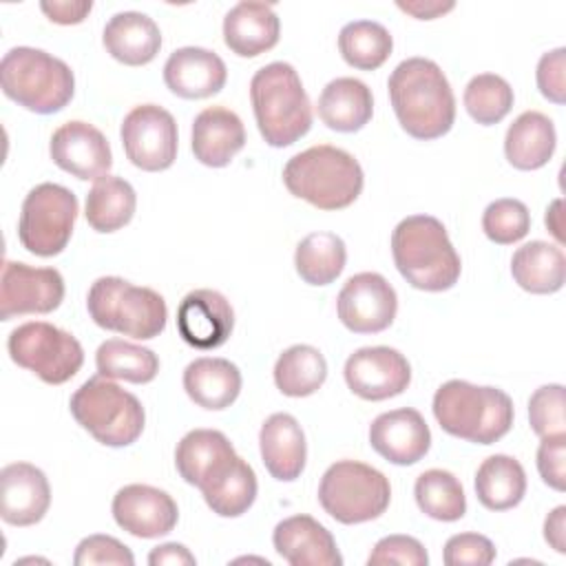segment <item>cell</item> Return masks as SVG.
I'll return each instance as SVG.
<instances>
[{"mask_svg":"<svg viewBox=\"0 0 566 566\" xmlns=\"http://www.w3.org/2000/svg\"><path fill=\"white\" fill-rule=\"evenodd\" d=\"M389 99L402 130L416 139H438L455 122V97L442 69L429 57L402 60L387 80Z\"/></svg>","mask_w":566,"mask_h":566,"instance_id":"obj_1","label":"cell"},{"mask_svg":"<svg viewBox=\"0 0 566 566\" xmlns=\"http://www.w3.org/2000/svg\"><path fill=\"white\" fill-rule=\"evenodd\" d=\"M391 256L402 279L416 290H451L462 272L447 228L431 214L405 217L391 232Z\"/></svg>","mask_w":566,"mask_h":566,"instance_id":"obj_2","label":"cell"},{"mask_svg":"<svg viewBox=\"0 0 566 566\" xmlns=\"http://www.w3.org/2000/svg\"><path fill=\"white\" fill-rule=\"evenodd\" d=\"M250 102L259 133L272 148L292 146L312 128L310 97L287 62H270L252 75Z\"/></svg>","mask_w":566,"mask_h":566,"instance_id":"obj_3","label":"cell"},{"mask_svg":"<svg viewBox=\"0 0 566 566\" xmlns=\"http://www.w3.org/2000/svg\"><path fill=\"white\" fill-rule=\"evenodd\" d=\"M433 416L453 438L493 444L513 427V400L497 387H480L460 378L447 380L433 396Z\"/></svg>","mask_w":566,"mask_h":566,"instance_id":"obj_4","label":"cell"},{"mask_svg":"<svg viewBox=\"0 0 566 566\" xmlns=\"http://www.w3.org/2000/svg\"><path fill=\"white\" fill-rule=\"evenodd\" d=\"M283 184L290 195L318 210H343L358 199L365 177L354 155L329 144H318L287 159Z\"/></svg>","mask_w":566,"mask_h":566,"instance_id":"obj_5","label":"cell"},{"mask_svg":"<svg viewBox=\"0 0 566 566\" xmlns=\"http://www.w3.org/2000/svg\"><path fill=\"white\" fill-rule=\"evenodd\" d=\"M0 86L18 106L51 115L73 99L75 75L64 60L42 49L13 46L2 55Z\"/></svg>","mask_w":566,"mask_h":566,"instance_id":"obj_6","label":"cell"},{"mask_svg":"<svg viewBox=\"0 0 566 566\" xmlns=\"http://www.w3.org/2000/svg\"><path fill=\"white\" fill-rule=\"evenodd\" d=\"M86 310L97 327L137 340L159 336L168 318V307L159 292L133 285L122 276L97 279L88 290Z\"/></svg>","mask_w":566,"mask_h":566,"instance_id":"obj_7","label":"cell"},{"mask_svg":"<svg viewBox=\"0 0 566 566\" xmlns=\"http://www.w3.org/2000/svg\"><path fill=\"white\" fill-rule=\"evenodd\" d=\"M69 407L75 422L106 447H128L144 431L139 398L99 374L75 389Z\"/></svg>","mask_w":566,"mask_h":566,"instance_id":"obj_8","label":"cell"},{"mask_svg":"<svg viewBox=\"0 0 566 566\" xmlns=\"http://www.w3.org/2000/svg\"><path fill=\"white\" fill-rule=\"evenodd\" d=\"M391 500L385 473L358 462L338 460L321 478L318 502L340 524H363L380 517Z\"/></svg>","mask_w":566,"mask_h":566,"instance_id":"obj_9","label":"cell"},{"mask_svg":"<svg viewBox=\"0 0 566 566\" xmlns=\"http://www.w3.org/2000/svg\"><path fill=\"white\" fill-rule=\"evenodd\" d=\"M80 212L77 197L60 184H38L22 201L18 239L24 250L35 256L60 254L71 234Z\"/></svg>","mask_w":566,"mask_h":566,"instance_id":"obj_10","label":"cell"},{"mask_svg":"<svg viewBox=\"0 0 566 566\" xmlns=\"http://www.w3.org/2000/svg\"><path fill=\"white\" fill-rule=\"evenodd\" d=\"M7 349L15 365L33 371L49 385L71 380L84 365V349L80 340L44 321L18 325L9 334Z\"/></svg>","mask_w":566,"mask_h":566,"instance_id":"obj_11","label":"cell"},{"mask_svg":"<svg viewBox=\"0 0 566 566\" xmlns=\"http://www.w3.org/2000/svg\"><path fill=\"white\" fill-rule=\"evenodd\" d=\"M122 146L133 166L146 172H159L177 159V122L157 104L135 106L119 128Z\"/></svg>","mask_w":566,"mask_h":566,"instance_id":"obj_12","label":"cell"},{"mask_svg":"<svg viewBox=\"0 0 566 566\" xmlns=\"http://www.w3.org/2000/svg\"><path fill=\"white\" fill-rule=\"evenodd\" d=\"M340 323L354 334H378L387 329L398 312L391 283L378 272H358L345 281L336 298Z\"/></svg>","mask_w":566,"mask_h":566,"instance_id":"obj_13","label":"cell"},{"mask_svg":"<svg viewBox=\"0 0 566 566\" xmlns=\"http://www.w3.org/2000/svg\"><path fill=\"white\" fill-rule=\"evenodd\" d=\"M64 298V279L55 268H33L4 261L0 279V318L22 314H49Z\"/></svg>","mask_w":566,"mask_h":566,"instance_id":"obj_14","label":"cell"},{"mask_svg":"<svg viewBox=\"0 0 566 566\" xmlns=\"http://www.w3.org/2000/svg\"><path fill=\"white\" fill-rule=\"evenodd\" d=\"M345 382L363 400H387L411 382L409 360L394 347H360L345 360Z\"/></svg>","mask_w":566,"mask_h":566,"instance_id":"obj_15","label":"cell"},{"mask_svg":"<svg viewBox=\"0 0 566 566\" xmlns=\"http://www.w3.org/2000/svg\"><path fill=\"white\" fill-rule=\"evenodd\" d=\"M51 159L64 172L77 179H102L113 166L108 139L88 122L73 119L62 124L49 142Z\"/></svg>","mask_w":566,"mask_h":566,"instance_id":"obj_16","label":"cell"},{"mask_svg":"<svg viewBox=\"0 0 566 566\" xmlns=\"http://www.w3.org/2000/svg\"><path fill=\"white\" fill-rule=\"evenodd\" d=\"M111 511L119 528L142 539L170 533L179 520L177 502L166 491L150 484L122 486L113 497Z\"/></svg>","mask_w":566,"mask_h":566,"instance_id":"obj_17","label":"cell"},{"mask_svg":"<svg viewBox=\"0 0 566 566\" xmlns=\"http://www.w3.org/2000/svg\"><path fill=\"white\" fill-rule=\"evenodd\" d=\"M234 329V310L217 290H192L177 307V332L195 349L221 347Z\"/></svg>","mask_w":566,"mask_h":566,"instance_id":"obj_18","label":"cell"},{"mask_svg":"<svg viewBox=\"0 0 566 566\" xmlns=\"http://www.w3.org/2000/svg\"><path fill=\"white\" fill-rule=\"evenodd\" d=\"M369 444L387 462L409 467L427 455L431 447V431L420 411L402 407L385 411L371 422Z\"/></svg>","mask_w":566,"mask_h":566,"instance_id":"obj_19","label":"cell"},{"mask_svg":"<svg viewBox=\"0 0 566 566\" xmlns=\"http://www.w3.org/2000/svg\"><path fill=\"white\" fill-rule=\"evenodd\" d=\"M0 515L11 526L38 524L51 506L46 475L29 462H11L0 471Z\"/></svg>","mask_w":566,"mask_h":566,"instance_id":"obj_20","label":"cell"},{"mask_svg":"<svg viewBox=\"0 0 566 566\" xmlns=\"http://www.w3.org/2000/svg\"><path fill=\"white\" fill-rule=\"evenodd\" d=\"M272 542L290 566H340L334 535L312 515H290L274 526Z\"/></svg>","mask_w":566,"mask_h":566,"instance_id":"obj_21","label":"cell"},{"mask_svg":"<svg viewBox=\"0 0 566 566\" xmlns=\"http://www.w3.org/2000/svg\"><path fill=\"white\" fill-rule=\"evenodd\" d=\"M228 80L226 62L210 49L181 46L164 64L166 86L184 99H206L217 95Z\"/></svg>","mask_w":566,"mask_h":566,"instance_id":"obj_22","label":"cell"},{"mask_svg":"<svg viewBox=\"0 0 566 566\" xmlns=\"http://www.w3.org/2000/svg\"><path fill=\"white\" fill-rule=\"evenodd\" d=\"M261 460L279 482H294L307 460V442L298 420L290 413H272L259 431Z\"/></svg>","mask_w":566,"mask_h":566,"instance_id":"obj_23","label":"cell"},{"mask_svg":"<svg viewBox=\"0 0 566 566\" xmlns=\"http://www.w3.org/2000/svg\"><path fill=\"white\" fill-rule=\"evenodd\" d=\"M245 146L241 117L226 106H208L192 122L195 159L210 168H223Z\"/></svg>","mask_w":566,"mask_h":566,"instance_id":"obj_24","label":"cell"},{"mask_svg":"<svg viewBox=\"0 0 566 566\" xmlns=\"http://www.w3.org/2000/svg\"><path fill=\"white\" fill-rule=\"evenodd\" d=\"M281 20L265 2H239L223 18V42L239 57H256L276 46Z\"/></svg>","mask_w":566,"mask_h":566,"instance_id":"obj_25","label":"cell"},{"mask_svg":"<svg viewBox=\"0 0 566 566\" xmlns=\"http://www.w3.org/2000/svg\"><path fill=\"white\" fill-rule=\"evenodd\" d=\"M102 42L113 60L126 66H144L157 57L161 31L146 13L122 11L106 22Z\"/></svg>","mask_w":566,"mask_h":566,"instance_id":"obj_26","label":"cell"},{"mask_svg":"<svg viewBox=\"0 0 566 566\" xmlns=\"http://www.w3.org/2000/svg\"><path fill=\"white\" fill-rule=\"evenodd\" d=\"M241 371L234 363L219 356H201L184 369V389L188 398L208 409H228L241 394Z\"/></svg>","mask_w":566,"mask_h":566,"instance_id":"obj_27","label":"cell"},{"mask_svg":"<svg viewBox=\"0 0 566 566\" xmlns=\"http://www.w3.org/2000/svg\"><path fill=\"white\" fill-rule=\"evenodd\" d=\"M318 117L336 133H356L374 115L371 88L356 77H336L318 95Z\"/></svg>","mask_w":566,"mask_h":566,"instance_id":"obj_28","label":"cell"},{"mask_svg":"<svg viewBox=\"0 0 566 566\" xmlns=\"http://www.w3.org/2000/svg\"><path fill=\"white\" fill-rule=\"evenodd\" d=\"M557 146L555 124L539 111H524L509 126L504 137V155L517 170H537L548 164Z\"/></svg>","mask_w":566,"mask_h":566,"instance_id":"obj_29","label":"cell"},{"mask_svg":"<svg viewBox=\"0 0 566 566\" xmlns=\"http://www.w3.org/2000/svg\"><path fill=\"white\" fill-rule=\"evenodd\" d=\"M511 274L531 294H555L566 281V256L559 245L528 241L513 252Z\"/></svg>","mask_w":566,"mask_h":566,"instance_id":"obj_30","label":"cell"},{"mask_svg":"<svg viewBox=\"0 0 566 566\" xmlns=\"http://www.w3.org/2000/svg\"><path fill=\"white\" fill-rule=\"evenodd\" d=\"M473 486L484 509L509 511L517 506L526 493V473L513 455L495 453L478 467Z\"/></svg>","mask_w":566,"mask_h":566,"instance_id":"obj_31","label":"cell"},{"mask_svg":"<svg viewBox=\"0 0 566 566\" xmlns=\"http://www.w3.org/2000/svg\"><path fill=\"white\" fill-rule=\"evenodd\" d=\"M137 208L135 188L122 179L106 175L93 184L86 195L84 217L88 226L97 232H115L130 223Z\"/></svg>","mask_w":566,"mask_h":566,"instance_id":"obj_32","label":"cell"},{"mask_svg":"<svg viewBox=\"0 0 566 566\" xmlns=\"http://www.w3.org/2000/svg\"><path fill=\"white\" fill-rule=\"evenodd\" d=\"M327 378V360L312 345H292L274 363V385L283 396L305 398L316 394Z\"/></svg>","mask_w":566,"mask_h":566,"instance_id":"obj_33","label":"cell"},{"mask_svg":"<svg viewBox=\"0 0 566 566\" xmlns=\"http://www.w3.org/2000/svg\"><path fill=\"white\" fill-rule=\"evenodd\" d=\"M347 248L334 232H312L296 245L294 268L310 285H329L345 268Z\"/></svg>","mask_w":566,"mask_h":566,"instance_id":"obj_34","label":"cell"},{"mask_svg":"<svg viewBox=\"0 0 566 566\" xmlns=\"http://www.w3.org/2000/svg\"><path fill=\"white\" fill-rule=\"evenodd\" d=\"M99 376L144 385L159 374V358L153 349L124 338H108L95 352Z\"/></svg>","mask_w":566,"mask_h":566,"instance_id":"obj_35","label":"cell"},{"mask_svg":"<svg viewBox=\"0 0 566 566\" xmlns=\"http://www.w3.org/2000/svg\"><path fill=\"white\" fill-rule=\"evenodd\" d=\"M394 49L391 33L374 20L347 22L338 33V51L343 60L358 71H376Z\"/></svg>","mask_w":566,"mask_h":566,"instance_id":"obj_36","label":"cell"},{"mask_svg":"<svg viewBox=\"0 0 566 566\" xmlns=\"http://www.w3.org/2000/svg\"><path fill=\"white\" fill-rule=\"evenodd\" d=\"M418 509L438 522H455L467 513V497L460 480L444 469H429L413 484Z\"/></svg>","mask_w":566,"mask_h":566,"instance_id":"obj_37","label":"cell"},{"mask_svg":"<svg viewBox=\"0 0 566 566\" xmlns=\"http://www.w3.org/2000/svg\"><path fill=\"white\" fill-rule=\"evenodd\" d=\"M234 453L232 442L217 429H192L175 449V467L184 482L197 486L203 473L221 458Z\"/></svg>","mask_w":566,"mask_h":566,"instance_id":"obj_38","label":"cell"},{"mask_svg":"<svg viewBox=\"0 0 566 566\" xmlns=\"http://www.w3.org/2000/svg\"><path fill=\"white\" fill-rule=\"evenodd\" d=\"M256 489L254 469L237 455L232 467L214 484L203 489L201 495L212 513L221 517H239L254 504Z\"/></svg>","mask_w":566,"mask_h":566,"instance_id":"obj_39","label":"cell"},{"mask_svg":"<svg viewBox=\"0 0 566 566\" xmlns=\"http://www.w3.org/2000/svg\"><path fill=\"white\" fill-rule=\"evenodd\" d=\"M462 99L473 122L493 126L509 115L515 97L511 84L504 77L495 73H480L469 80Z\"/></svg>","mask_w":566,"mask_h":566,"instance_id":"obj_40","label":"cell"},{"mask_svg":"<svg viewBox=\"0 0 566 566\" xmlns=\"http://www.w3.org/2000/svg\"><path fill=\"white\" fill-rule=\"evenodd\" d=\"M482 230L497 245L517 243L531 230V212L520 199H495L482 214Z\"/></svg>","mask_w":566,"mask_h":566,"instance_id":"obj_41","label":"cell"},{"mask_svg":"<svg viewBox=\"0 0 566 566\" xmlns=\"http://www.w3.org/2000/svg\"><path fill=\"white\" fill-rule=\"evenodd\" d=\"M528 422L539 438L566 433L564 385H542L528 398Z\"/></svg>","mask_w":566,"mask_h":566,"instance_id":"obj_42","label":"cell"},{"mask_svg":"<svg viewBox=\"0 0 566 566\" xmlns=\"http://www.w3.org/2000/svg\"><path fill=\"white\" fill-rule=\"evenodd\" d=\"M369 566L400 564V566H427L429 555L424 546L411 535H387L376 542L367 557Z\"/></svg>","mask_w":566,"mask_h":566,"instance_id":"obj_43","label":"cell"},{"mask_svg":"<svg viewBox=\"0 0 566 566\" xmlns=\"http://www.w3.org/2000/svg\"><path fill=\"white\" fill-rule=\"evenodd\" d=\"M442 559L447 566H489L495 559V546L486 535L458 533L447 539Z\"/></svg>","mask_w":566,"mask_h":566,"instance_id":"obj_44","label":"cell"},{"mask_svg":"<svg viewBox=\"0 0 566 566\" xmlns=\"http://www.w3.org/2000/svg\"><path fill=\"white\" fill-rule=\"evenodd\" d=\"M73 564L75 566H93V564L133 566L135 557L126 544H122L111 535H88L77 544Z\"/></svg>","mask_w":566,"mask_h":566,"instance_id":"obj_45","label":"cell"},{"mask_svg":"<svg viewBox=\"0 0 566 566\" xmlns=\"http://www.w3.org/2000/svg\"><path fill=\"white\" fill-rule=\"evenodd\" d=\"M535 80H537L539 93L548 102L553 104L566 102V49L564 46L553 49L539 57Z\"/></svg>","mask_w":566,"mask_h":566,"instance_id":"obj_46","label":"cell"},{"mask_svg":"<svg viewBox=\"0 0 566 566\" xmlns=\"http://www.w3.org/2000/svg\"><path fill=\"white\" fill-rule=\"evenodd\" d=\"M537 471L551 489H566V433L542 438L537 447Z\"/></svg>","mask_w":566,"mask_h":566,"instance_id":"obj_47","label":"cell"},{"mask_svg":"<svg viewBox=\"0 0 566 566\" xmlns=\"http://www.w3.org/2000/svg\"><path fill=\"white\" fill-rule=\"evenodd\" d=\"M40 9L55 24H80L91 13L93 2L91 0H80V2L53 0V2H40Z\"/></svg>","mask_w":566,"mask_h":566,"instance_id":"obj_48","label":"cell"},{"mask_svg":"<svg viewBox=\"0 0 566 566\" xmlns=\"http://www.w3.org/2000/svg\"><path fill=\"white\" fill-rule=\"evenodd\" d=\"M148 564L150 566H166V564L168 566H195L197 559L184 544L170 542V544H161V546L153 548L148 555Z\"/></svg>","mask_w":566,"mask_h":566,"instance_id":"obj_49","label":"cell"},{"mask_svg":"<svg viewBox=\"0 0 566 566\" xmlns=\"http://www.w3.org/2000/svg\"><path fill=\"white\" fill-rule=\"evenodd\" d=\"M544 539L557 553H566V506H557L546 515Z\"/></svg>","mask_w":566,"mask_h":566,"instance_id":"obj_50","label":"cell"},{"mask_svg":"<svg viewBox=\"0 0 566 566\" xmlns=\"http://www.w3.org/2000/svg\"><path fill=\"white\" fill-rule=\"evenodd\" d=\"M453 7H455L453 2H422V0L402 2V0H398V9H402L405 13L418 18V20H433V18H440V15L449 13Z\"/></svg>","mask_w":566,"mask_h":566,"instance_id":"obj_51","label":"cell"},{"mask_svg":"<svg viewBox=\"0 0 566 566\" xmlns=\"http://www.w3.org/2000/svg\"><path fill=\"white\" fill-rule=\"evenodd\" d=\"M546 228L551 230V234L564 243V223H562V199H555L548 208H546Z\"/></svg>","mask_w":566,"mask_h":566,"instance_id":"obj_52","label":"cell"}]
</instances>
